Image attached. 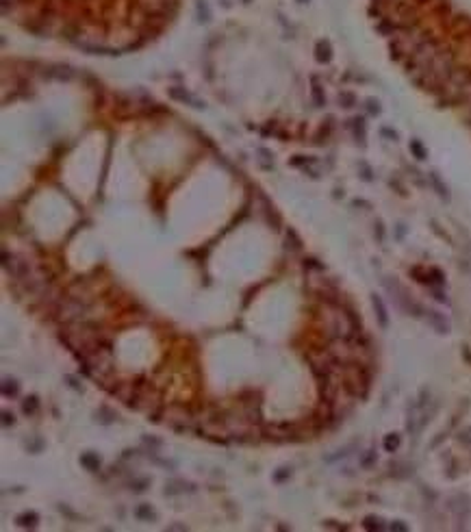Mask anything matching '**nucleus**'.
Segmentation results:
<instances>
[{
    "label": "nucleus",
    "mask_w": 471,
    "mask_h": 532,
    "mask_svg": "<svg viewBox=\"0 0 471 532\" xmlns=\"http://www.w3.org/2000/svg\"><path fill=\"white\" fill-rule=\"evenodd\" d=\"M378 523H380V521L376 519V517H367V519H365V528H367V530H373V528H380V526H378Z\"/></svg>",
    "instance_id": "nucleus-6"
},
{
    "label": "nucleus",
    "mask_w": 471,
    "mask_h": 532,
    "mask_svg": "<svg viewBox=\"0 0 471 532\" xmlns=\"http://www.w3.org/2000/svg\"><path fill=\"white\" fill-rule=\"evenodd\" d=\"M411 150H413L419 159H426V150H424V146H421L419 141H413V143H411Z\"/></svg>",
    "instance_id": "nucleus-5"
},
{
    "label": "nucleus",
    "mask_w": 471,
    "mask_h": 532,
    "mask_svg": "<svg viewBox=\"0 0 471 532\" xmlns=\"http://www.w3.org/2000/svg\"><path fill=\"white\" fill-rule=\"evenodd\" d=\"M430 322L434 324V326H436V328H439V330H441V333H447V324H445V322H443V317H441L439 313H430Z\"/></svg>",
    "instance_id": "nucleus-3"
},
{
    "label": "nucleus",
    "mask_w": 471,
    "mask_h": 532,
    "mask_svg": "<svg viewBox=\"0 0 471 532\" xmlns=\"http://www.w3.org/2000/svg\"><path fill=\"white\" fill-rule=\"evenodd\" d=\"M373 307H376V311H378V317H380V322H382V326H386V311H384V307H382V302H380L378 295H373Z\"/></svg>",
    "instance_id": "nucleus-2"
},
{
    "label": "nucleus",
    "mask_w": 471,
    "mask_h": 532,
    "mask_svg": "<svg viewBox=\"0 0 471 532\" xmlns=\"http://www.w3.org/2000/svg\"><path fill=\"white\" fill-rule=\"evenodd\" d=\"M317 61H322V63L330 61V46H328V41H320V44H317Z\"/></svg>",
    "instance_id": "nucleus-1"
},
{
    "label": "nucleus",
    "mask_w": 471,
    "mask_h": 532,
    "mask_svg": "<svg viewBox=\"0 0 471 532\" xmlns=\"http://www.w3.org/2000/svg\"><path fill=\"white\" fill-rule=\"evenodd\" d=\"M398 445H400V437H398V434H389V437L384 439V447H386L389 452L398 450Z\"/></svg>",
    "instance_id": "nucleus-4"
},
{
    "label": "nucleus",
    "mask_w": 471,
    "mask_h": 532,
    "mask_svg": "<svg viewBox=\"0 0 471 532\" xmlns=\"http://www.w3.org/2000/svg\"><path fill=\"white\" fill-rule=\"evenodd\" d=\"M5 424H13V415H9V413H5Z\"/></svg>",
    "instance_id": "nucleus-7"
}]
</instances>
